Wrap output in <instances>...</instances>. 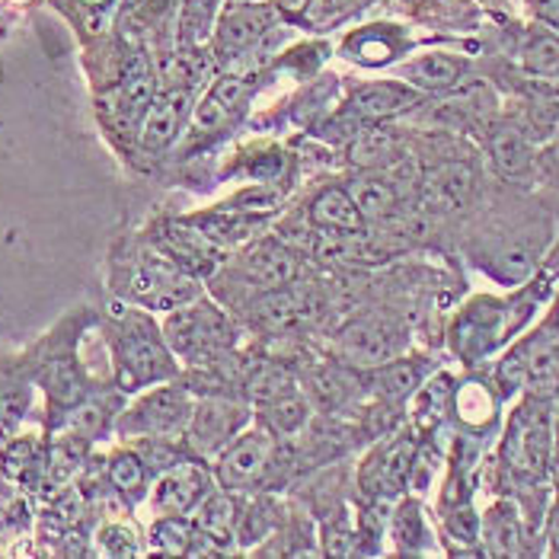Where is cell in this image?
I'll list each match as a JSON object with an SVG mask.
<instances>
[{
	"instance_id": "cell-1",
	"label": "cell",
	"mask_w": 559,
	"mask_h": 559,
	"mask_svg": "<svg viewBox=\"0 0 559 559\" xmlns=\"http://www.w3.org/2000/svg\"><path fill=\"white\" fill-rule=\"evenodd\" d=\"M340 358L368 371L400 358L406 348V326L393 313H368L358 317L340 333Z\"/></svg>"
},
{
	"instance_id": "cell-2",
	"label": "cell",
	"mask_w": 559,
	"mask_h": 559,
	"mask_svg": "<svg viewBox=\"0 0 559 559\" xmlns=\"http://www.w3.org/2000/svg\"><path fill=\"white\" fill-rule=\"evenodd\" d=\"M167 343L189 361H205L234 343V330L215 304L176 307L167 320Z\"/></svg>"
},
{
	"instance_id": "cell-3",
	"label": "cell",
	"mask_w": 559,
	"mask_h": 559,
	"mask_svg": "<svg viewBox=\"0 0 559 559\" xmlns=\"http://www.w3.org/2000/svg\"><path fill=\"white\" fill-rule=\"evenodd\" d=\"M192 396L182 388H157L138 400V406L129 409L119 423L122 435H151V438H170L176 431L189 429L192 419Z\"/></svg>"
},
{
	"instance_id": "cell-4",
	"label": "cell",
	"mask_w": 559,
	"mask_h": 559,
	"mask_svg": "<svg viewBox=\"0 0 559 559\" xmlns=\"http://www.w3.org/2000/svg\"><path fill=\"white\" fill-rule=\"evenodd\" d=\"M119 358H122V368L129 371V384L160 381V378H167L173 371L170 355H167V348L160 343L157 330L141 313H131L129 320L122 323Z\"/></svg>"
},
{
	"instance_id": "cell-5",
	"label": "cell",
	"mask_w": 559,
	"mask_h": 559,
	"mask_svg": "<svg viewBox=\"0 0 559 559\" xmlns=\"http://www.w3.org/2000/svg\"><path fill=\"white\" fill-rule=\"evenodd\" d=\"M272 451H275V438L269 429L240 431L217 457L215 474L221 489L234 492V489H247L259 483L272 464Z\"/></svg>"
},
{
	"instance_id": "cell-6",
	"label": "cell",
	"mask_w": 559,
	"mask_h": 559,
	"mask_svg": "<svg viewBox=\"0 0 559 559\" xmlns=\"http://www.w3.org/2000/svg\"><path fill=\"white\" fill-rule=\"evenodd\" d=\"M247 423V406L227 396H212L195 403L192 419H189V444L195 454L209 457L224 451Z\"/></svg>"
},
{
	"instance_id": "cell-7",
	"label": "cell",
	"mask_w": 559,
	"mask_h": 559,
	"mask_svg": "<svg viewBox=\"0 0 559 559\" xmlns=\"http://www.w3.org/2000/svg\"><path fill=\"white\" fill-rule=\"evenodd\" d=\"M189 109H192V90L189 86L160 90L141 119V144L147 151H160V147L173 144L176 134L186 126V119H189Z\"/></svg>"
},
{
	"instance_id": "cell-8",
	"label": "cell",
	"mask_w": 559,
	"mask_h": 559,
	"mask_svg": "<svg viewBox=\"0 0 559 559\" xmlns=\"http://www.w3.org/2000/svg\"><path fill=\"white\" fill-rule=\"evenodd\" d=\"M243 272L259 292H272V288L295 285L301 278V259L278 240H259L243 257Z\"/></svg>"
},
{
	"instance_id": "cell-9",
	"label": "cell",
	"mask_w": 559,
	"mask_h": 559,
	"mask_svg": "<svg viewBox=\"0 0 559 559\" xmlns=\"http://www.w3.org/2000/svg\"><path fill=\"white\" fill-rule=\"evenodd\" d=\"M212 476L195 464H173L154 486V509L160 515H186L209 496Z\"/></svg>"
},
{
	"instance_id": "cell-10",
	"label": "cell",
	"mask_w": 559,
	"mask_h": 559,
	"mask_svg": "<svg viewBox=\"0 0 559 559\" xmlns=\"http://www.w3.org/2000/svg\"><path fill=\"white\" fill-rule=\"evenodd\" d=\"M272 26H275V10H269L265 3H240V7H230L221 16V26H217V51H221V58H230V55L250 48Z\"/></svg>"
},
{
	"instance_id": "cell-11",
	"label": "cell",
	"mask_w": 559,
	"mask_h": 559,
	"mask_svg": "<svg viewBox=\"0 0 559 559\" xmlns=\"http://www.w3.org/2000/svg\"><path fill=\"white\" fill-rule=\"evenodd\" d=\"M419 99V93L409 84H393V81H378V84L358 86L348 99V112L358 116L361 122H384L390 116L409 109Z\"/></svg>"
},
{
	"instance_id": "cell-12",
	"label": "cell",
	"mask_w": 559,
	"mask_h": 559,
	"mask_svg": "<svg viewBox=\"0 0 559 559\" xmlns=\"http://www.w3.org/2000/svg\"><path fill=\"white\" fill-rule=\"evenodd\" d=\"M313 298L295 285H285V288H272V292H259V298L253 301V323L262 330H272V333H282V330H292L298 320L307 317Z\"/></svg>"
},
{
	"instance_id": "cell-13",
	"label": "cell",
	"mask_w": 559,
	"mask_h": 559,
	"mask_svg": "<svg viewBox=\"0 0 559 559\" xmlns=\"http://www.w3.org/2000/svg\"><path fill=\"white\" fill-rule=\"evenodd\" d=\"M413 457H416V441L409 435L393 438L390 444H384L374 457L371 467L365 471V483L371 492H396L406 476L413 474Z\"/></svg>"
},
{
	"instance_id": "cell-14",
	"label": "cell",
	"mask_w": 559,
	"mask_h": 559,
	"mask_svg": "<svg viewBox=\"0 0 559 559\" xmlns=\"http://www.w3.org/2000/svg\"><path fill=\"white\" fill-rule=\"evenodd\" d=\"M307 217L317 230H326V234H358L365 230V215L358 212L355 199L348 195V189H323L310 209H307Z\"/></svg>"
},
{
	"instance_id": "cell-15",
	"label": "cell",
	"mask_w": 559,
	"mask_h": 559,
	"mask_svg": "<svg viewBox=\"0 0 559 559\" xmlns=\"http://www.w3.org/2000/svg\"><path fill=\"white\" fill-rule=\"evenodd\" d=\"M348 195L355 199L358 212L365 215V221H388L400 205H403V192H400V182H393L390 176L381 170H368L365 176L352 179L348 186Z\"/></svg>"
},
{
	"instance_id": "cell-16",
	"label": "cell",
	"mask_w": 559,
	"mask_h": 559,
	"mask_svg": "<svg viewBox=\"0 0 559 559\" xmlns=\"http://www.w3.org/2000/svg\"><path fill=\"white\" fill-rule=\"evenodd\" d=\"M489 157H492V167L509 179L527 176L537 167L531 134L515 126H502L489 134Z\"/></svg>"
},
{
	"instance_id": "cell-17",
	"label": "cell",
	"mask_w": 559,
	"mask_h": 559,
	"mask_svg": "<svg viewBox=\"0 0 559 559\" xmlns=\"http://www.w3.org/2000/svg\"><path fill=\"white\" fill-rule=\"evenodd\" d=\"M476 176L467 164H441L438 170H431L423 182L426 189V199L429 205L441 209V212H451V209H461L471 195H474Z\"/></svg>"
},
{
	"instance_id": "cell-18",
	"label": "cell",
	"mask_w": 559,
	"mask_h": 559,
	"mask_svg": "<svg viewBox=\"0 0 559 559\" xmlns=\"http://www.w3.org/2000/svg\"><path fill=\"white\" fill-rule=\"evenodd\" d=\"M151 99H154V71H151V61L144 58V51H134L129 58V64H126L122 86H119V116L126 122L144 119Z\"/></svg>"
},
{
	"instance_id": "cell-19",
	"label": "cell",
	"mask_w": 559,
	"mask_h": 559,
	"mask_svg": "<svg viewBox=\"0 0 559 559\" xmlns=\"http://www.w3.org/2000/svg\"><path fill=\"white\" fill-rule=\"evenodd\" d=\"M400 157H403V147H400L396 131L368 129L358 131L348 141V160L361 170H388L393 164H400Z\"/></svg>"
},
{
	"instance_id": "cell-20",
	"label": "cell",
	"mask_w": 559,
	"mask_h": 559,
	"mask_svg": "<svg viewBox=\"0 0 559 559\" xmlns=\"http://www.w3.org/2000/svg\"><path fill=\"white\" fill-rule=\"evenodd\" d=\"M461 74H464V61L451 55H419L400 68V78L419 90H448L461 81Z\"/></svg>"
},
{
	"instance_id": "cell-21",
	"label": "cell",
	"mask_w": 559,
	"mask_h": 559,
	"mask_svg": "<svg viewBox=\"0 0 559 559\" xmlns=\"http://www.w3.org/2000/svg\"><path fill=\"white\" fill-rule=\"evenodd\" d=\"M199 230H205L215 243H221L224 250L227 247H237L250 237H257L259 227H262V215H253V212H240V209H217L212 215H199L195 217Z\"/></svg>"
},
{
	"instance_id": "cell-22",
	"label": "cell",
	"mask_w": 559,
	"mask_h": 559,
	"mask_svg": "<svg viewBox=\"0 0 559 559\" xmlns=\"http://www.w3.org/2000/svg\"><path fill=\"white\" fill-rule=\"evenodd\" d=\"M368 381H371L374 396L381 400H406L423 384V365L409 358H393L388 365L368 368Z\"/></svg>"
},
{
	"instance_id": "cell-23",
	"label": "cell",
	"mask_w": 559,
	"mask_h": 559,
	"mask_svg": "<svg viewBox=\"0 0 559 559\" xmlns=\"http://www.w3.org/2000/svg\"><path fill=\"white\" fill-rule=\"evenodd\" d=\"M217 7H221V0H182V10H179V45L182 48H199L209 43Z\"/></svg>"
},
{
	"instance_id": "cell-24",
	"label": "cell",
	"mask_w": 559,
	"mask_h": 559,
	"mask_svg": "<svg viewBox=\"0 0 559 559\" xmlns=\"http://www.w3.org/2000/svg\"><path fill=\"white\" fill-rule=\"evenodd\" d=\"M199 524H202V531L217 540V544H224V540H230V534H234V524H237V515H234V502H230V496H224V492H217V496H205V502H202V515H199Z\"/></svg>"
},
{
	"instance_id": "cell-25",
	"label": "cell",
	"mask_w": 559,
	"mask_h": 559,
	"mask_svg": "<svg viewBox=\"0 0 559 559\" xmlns=\"http://www.w3.org/2000/svg\"><path fill=\"white\" fill-rule=\"evenodd\" d=\"M262 413H265V423L275 431H298L307 423V403H304L298 393H285L278 400H269L262 403Z\"/></svg>"
},
{
	"instance_id": "cell-26",
	"label": "cell",
	"mask_w": 559,
	"mask_h": 559,
	"mask_svg": "<svg viewBox=\"0 0 559 559\" xmlns=\"http://www.w3.org/2000/svg\"><path fill=\"white\" fill-rule=\"evenodd\" d=\"M45 388L48 393L55 396V400H61V403H74L84 388H81V378H78V371H74V365H68V361H55V365H48V371L43 374Z\"/></svg>"
},
{
	"instance_id": "cell-27",
	"label": "cell",
	"mask_w": 559,
	"mask_h": 559,
	"mask_svg": "<svg viewBox=\"0 0 559 559\" xmlns=\"http://www.w3.org/2000/svg\"><path fill=\"white\" fill-rule=\"evenodd\" d=\"M192 527L182 521V515H164V521L154 527V544H160L170 554H186L192 544Z\"/></svg>"
},
{
	"instance_id": "cell-28",
	"label": "cell",
	"mask_w": 559,
	"mask_h": 559,
	"mask_svg": "<svg viewBox=\"0 0 559 559\" xmlns=\"http://www.w3.org/2000/svg\"><path fill=\"white\" fill-rule=\"evenodd\" d=\"M527 68L537 74H559V43L557 39H537L527 48Z\"/></svg>"
},
{
	"instance_id": "cell-29",
	"label": "cell",
	"mask_w": 559,
	"mask_h": 559,
	"mask_svg": "<svg viewBox=\"0 0 559 559\" xmlns=\"http://www.w3.org/2000/svg\"><path fill=\"white\" fill-rule=\"evenodd\" d=\"M112 483H116L119 489H126V492L141 489V483H144V467H141V461L131 457V454L116 457V461H112Z\"/></svg>"
},
{
	"instance_id": "cell-30",
	"label": "cell",
	"mask_w": 559,
	"mask_h": 559,
	"mask_svg": "<svg viewBox=\"0 0 559 559\" xmlns=\"http://www.w3.org/2000/svg\"><path fill=\"white\" fill-rule=\"evenodd\" d=\"M313 7L307 10V16L313 20V23H320V26H326V23H333V20H340L343 13H348L358 0H310Z\"/></svg>"
},
{
	"instance_id": "cell-31",
	"label": "cell",
	"mask_w": 559,
	"mask_h": 559,
	"mask_svg": "<svg viewBox=\"0 0 559 559\" xmlns=\"http://www.w3.org/2000/svg\"><path fill=\"white\" fill-rule=\"evenodd\" d=\"M537 164L544 167V173H550L554 179H559V134L554 138V144H550V147H547V151L537 157Z\"/></svg>"
},
{
	"instance_id": "cell-32",
	"label": "cell",
	"mask_w": 559,
	"mask_h": 559,
	"mask_svg": "<svg viewBox=\"0 0 559 559\" xmlns=\"http://www.w3.org/2000/svg\"><path fill=\"white\" fill-rule=\"evenodd\" d=\"M550 540H554V550L559 554V502L557 509H554V515H550Z\"/></svg>"
},
{
	"instance_id": "cell-33",
	"label": "cell",
	"mask_w": 559,
	"mask_h": 559,
	"mask_svg": "<svg viewBox=\"0 0 559 559\" xmlns=\"http://www.w3.org/2000/svg\"><path fill=\"white\" fill-rule=\"evenodd\" d=\"M304 3H307V0H282V7H288V10H298Z\"/></svg>"
}]
</instances>
